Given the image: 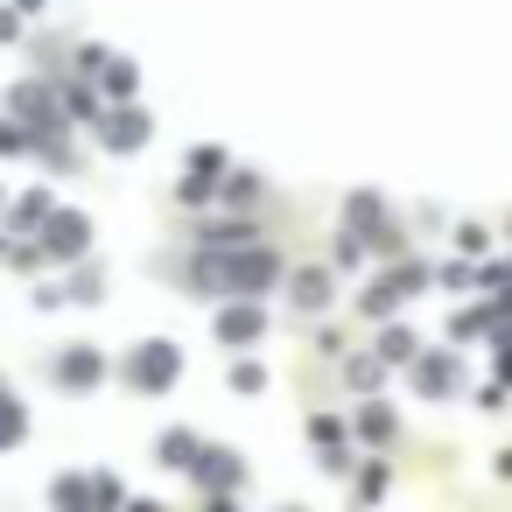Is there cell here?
<instances>
[{
  "instance_id": "cell-1",
  "label": "cell",
  "mask_w": 512,
  "mask_h": 512,
  "mask_svg": "<svg viewBox=\"0 0 512 512\" xmlns=\"http://www.w3.org/2000/svg\"><path fill=\"white\" fill-rule=\"evenodd\" d=\"M127 379H134V386H148V393H155V386H169V379H176V351H169V344H141V358L127 365Z\"/></svg>"
},
{
  "instance_id": "cell-2",
  "label": "cell",
  "mask_w": 512,
  "mask_h": 512,
  "mask_svg": "<svg viewBox=\"0 0 512 512\" xmlns=\"http://www.w3.org/2000/svg\"><path fill=\"white\" fill-rule=\"evenodd\" d=\"M22 428H29V421H22V407H15L8 393H0V449H8V442H22Z\"/></svg>"
},
{
  "instance_id": "cell-3",
  "label": "cell",
  "mask_w": 512,
  "mask_h": 512,
  "mask_svg": "<svg viewBox=\"0 0 512 512\" xmlns=\"http://www.w3.org/2000/svg\"><path fill=\"white\" fill-rule=\"evenodd\" d=\"M64 379H71V386H92V379H99V358H92V351L64 358Z\"/></svg>"
},
{
  "instance_id": "cell-4",
  "label": "cell",
  "mask_w": 512,
  "mask_h": 512,
  "mask_svg": "<svg viewBox=\"0 0 512 512\" xmlns=\"http://www.w3.org/2000/svg\"><path fill=\"white\" fill-rule=\"evenodd\" d=\"M162 456H169V470H190V456H197V442H190V435H169V442H162Z\"/></svg>"
},
{
  "instance_id": "cell-5",
  "label": "cell",
  "mask_w": 512,
  "mask_h": 512,
  "mask_svg": "<svg viewBox=\"0 0 512 512\" xmlns=\"http://www.w3.org/2000/svg\"><path fill=\"white\" fill-rule=\"evenodd\" d=\"M253 330H260L253 309H232V316H225V337H253Z\"/></svg>"
},
{
  "instance_id": "cell-6",
  "label": "cell",
  "mask_w": 512,
  "mask_h": 512,
  "mask_svg": "<svg viewBox=\"0 0 512 512\" xmlns=\"http://www.w3.org/2000/svg\"><path fill=\"white\" fill-rule=\"evenodd\" d=\"M134 512H162V505H134Z\"/></svg>"
}]
</instances>
